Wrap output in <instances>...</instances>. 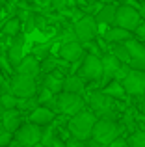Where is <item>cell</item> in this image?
Returning a JSON list of instances; mask_svg holds the SVG:
<instances>
[{"mask_svg": "<svg viewBox=\"0 0 145 147\" xmlns=\"http://www.w3.org/2000/svg\"><path fill=\"white\" fill-rule=\"evenodd\" d=\"M121 84H123L127 95H134V97L145 95V73H142V71H132L130 69L128 76Z\"/></svg>", "mask_w": 145, "mask_h": 147, "instance_id": "10", "label": "cell"}, {"mask_svg": "<svg viewBox=\"0 0 145 147\" xmlns=\"http://www.w3.org/2000/svg\"><path fill=\"white\" fill-rule=\"evenodd\" d=\"M54 121H56V114L50 112L48 108H45V106H37L28 117V123H32V125H36V127H41V129L52 125Z\"/></svg>", "mask_w": 145, "mask_h": 147, "instance_id": "14", "label": "cell"}, {"mask_svg": "<svg viewBox=\"0 0 145 147\" xmlns=\"http://www.w3.org/2000/svg\"><path fill=\"white\" fill-rule=\"evenodd\" d=\"M9 93L15 99H32L37 93V82L36 78L22 75H13L9 78Z\"/></svg>", "mask_w": 145, "mask_h": 147, "instance_id": "5", "label": "cell"}, {"mask_svg": "<svg viewBox=\"0 0 145 147\" xmlns=\"http://www.w3.org/2000/svg\"><path fill=\"white\" fill-rule=\"evenodd\" d=\"M4 114H6V108L0 104V121H2V117H4Z\"/></svg>", "mask_w": 145, "mask_h": 147, "instance_id": "40", "label": "cell"}, {"mask_svg": "<svg viewBox=\"0 0 145 147\" xmlns=\"http://www.w3.org/2000/svg\"><path fill=\"white\" fill-rule=\"evenodd\" d=\"M24 43H26L24 32L15 36L13 39H11V45H9V49H7V58H9L13 69H17V65L21 63L22 58H24Z\"/></svg>", "mask_w": 145, "mask_h": 147, "instance_id": "13", "label": "cell"}, {"mask_svg": "<svg viewBox=\"0 0 145 147\" xmlns=\"http://www.w3.org/2000/svg\"><path fill=\"white\" fill-rule=\"evenodd\" d=\"M56 102H58V110L62 114L69 115V117H75L76 114L86 110V100L82 99V95H72V93H62L56 97Z\"/></svg>", "mask_w": 145, "mask_h": 147, "instance_id": "7", "label": "cell"}, {"mask_svg": "<svg viewBox=\"0 0 145 147\" xmlns=\"http://www.w3.org/2000/svg\"><path fill=\"white\" fill-rule=\"evenodd\" d=\"M0 104L7 110H17V104H19V99H15L11 93H0Z\"/></svg>", "mask_w": 145, "mask_h": 147, "instance_id": "30", "label": "cell"}, {"mask_svg": "<svg viewBox=\"0 0 145 147\" xmlns=\"http://www.w3.org/2000/svg\"><path fill=\"white\" fill-rule=\"evenodd\" d=\"M58 130H56V121L52 123V125L45 127L43 129V134H41V145L43 147H52V142H54V138L58 136Z\"/></svg>", "mask_w": 145, "mask_h": 147, "instance_id": "25", "label": "cell"}, {"mask_svg": "<svg viewBox=\"0 0 145 147\" xmlns=\"http://www.w3.org/2000/svg\"><path fill=\"white\" fill-rule=\"evenodd\" d=\"M47 28V17L43 13H36V30H43Z\"/></svg>", "mask_w": 145, "mask_h": 147, "instance_id": "33", "label": "cell"}, {"mask_svg": "<svg viewBox=\"0 0 145 147\" xmlns=\"http://www.w3.org/2000/svg\"><path fill=\"white\" fill-rule=\"evenodd\" d=\"M58 63H60V61L56 60V58L48 56L47 60L41 61V65H39V75L41 76H47V75H50V73H54L56 69H58Z\"/></svg>", "mask_w": 145, "mask_h": 147, "instance_id": "27", "label": "cell"}, {"mask_svg": "<svg viewBox=\"0 0 145 147\" xmlns=\"http://www.w3.org/2000/svg\"><path fill=\"white\" fill-rule=\"evenodd\" d=\"M7 147H22V145H21V144H19V142H15V140H13V142H11V144H9V145H7Z\"/></svg>", "mask_w": 145, "mask_h": 147, "instance_id": "41", "label": "cell"}, {"mask_svg": "<svg viewBox=\"0 0 145 147\" xmlns=\"http://www.w3.org/2000/svg\"><path fill=\"white\" fill-rule=\"evenodd\" d=\"M78 76L84 82H101L102 80V63H101V56H93V54H87L84 56L82 63L78 69Z\"/></svg>", "mask_w": 145, "mask_h": 147, "instance_id": "6", "label": "cell"}, {"mask_svg": "<svg viewBox=\"0 0 145 147\" xmlns=\"http://www.w3.org/2000/svg\"><path fill=\"white\" fill-rule=\"evenodd\" d=\"M36 147H43V145H41V144H39V145H36Z\"/></svg>", "mask_w": 145, "mask_h": 147, "instance_id": "43", "label": "cell"}, {"mask_svg": "<svg viewBox=\"0 0 145 147\" xmlns=\"http://www.w3.org/2000/svg\"><path fill=\"white\" fill-rule=\"evenodd\" d=\"M52 43H54V39H50V41H45V43H36V47L32 49V56L36 58L37 61H43V60H47L48 56H50V50H52Z\"/></svg>", "mask_w": 145, "mask_h": 147, "instance_id": "24", "label": "cell"}, {"mask_svg": "<svg viewBox=\"0 0 145 147\" xmlns=\"http://www.w3.org/2000/svg\"><path fill=\"white\" fill-rule=\"evenodd\" d=\"M97 30H99V24H97V21H95L93 15H86L82 21H78L75 24L76 39H78V43H82V45L91 43V41L97 37Z\"/></svg>", "mask_w": 145, "mask_h": 147, "instance_id": "9", "label": "cell"}, {"mask_svg": "<svg viewBox=\"0 0 145 147\" xmlns=\"http://www.w3.org/2000/svg\"><path fill=\"white\" fill-rule=\"evenodd\" d=\"M13 142V134L11 132H4L2 136H0V147H7Z\"/></svg>", "mask_w": 145, "mask_h": 147, "instance_id": "35", "label": "cell"}, {"mask_svg": "<svg viewBox=\"0 0 145 147\" xmlns=\"http://www.w3.org/2000/svg\"><path fill=\"white\" fill-rule=\"evenodd\" d=\"M2 125H4V129H6L7 132L15 134L22 127V114L19 110H7L6 114H4V117H2Z\"/></svg>", "mask_w": 145, "mask_h": 147, "instance_id": "17", "label": "cell"}, {"mask_svg": "<svg viewBox=\"0 0 145 147\" xmlns=\"http://www.w3.org/2000/svg\"><path fill=\"white\" fill-rule=\"evenodd\" d=\"M97 121H99L97 115L91 110H84V112H80V114H76L75 117H69V121H67V130H69L71 138L87 144V142L91 140L93 127H95Z\"/></svg>", "mask_w": 145, "mask_h": 147, "instance_id": "1", "label": "cell"}, {"mask_svg": "<svg viewBox=\"0 0 145 147\" xmlns=\"http://www.w3.org/2000/svg\"><path fill=\"white\" fill-rule=\"evenodd\" d=\"M0 34H2V36H6V37H11V39H13L15 36H19V34H22V22H21V19H19V17L7 19V21L4 22Z\"/></svg>", "mask_w": 145, "mask_h": 147, "instance_id": "21", "label": "cell"}, {"mask_svg": "<svg viewBox=\"0 0 145 147\" xmlns=\"http://www.w3.org/2000/svg\"><path fill=\"white\" fill-rule=\"evenodd\" d=\"M138 13H140V17H142V19H145V2H142V4H140V9H138Z\"/></svg>", "mask_w": 145, "mask_h": 147, "instance_id": "38", "label": "cell"}, {"mask_svg": "<svg viewBox=\"0 0 145 147\" xmlns=\"http://www.w3.org/2000/svg\"><path fill=\"white\" fill-rule=\"evenodd\" d=\"M41 134H43L41 127H36L32 123H22V127L13 134V140L19 142L22 147H36L41 144Z\"/></svg>", "mask_w": 145, "mask_h": 147, "instance_id": "8", "label": "cell"}, {"mask_svg": "<svg viewBox=\"0 0 145 147\" xmlns=\"http://www.w3.org/2000/svg\"><path fill=\"white\" fill-rule=\"evenodd\" d=\"M125 49L128 50V54H130V60H145V45L142 41L138 39H128L127 43H123Z\"/></svg>", "mask_w": 145, "mask_h": 147, "instance_id": "22", "label": "cell"}, {"mask_svg": "<svg viewBox=\"0 0 145 147\" xmlns=\"http://www.w3.org/2000/svg\"><path fill=\"white\" fill-rule=\"evenodd\" d=\"M63 80H65L63 71L56 69L54 73L43 76V88H45V90H48L52 95H54V97H58V95L63 91Z\"/></svg>", "mask_w": 145, "mask_h": 147, "instance_id": "15", "label": "cell"}, {"mask_svg": "<svg viewBox=\"0 0 145 147\" xmlns=\"http://www.w3.org/2000/svg\"><path fill=\"white\" fill-rule=\"evenodd\" d=\"M86 90V82L80 78L78 75H67L63 80V91L65 93H72V95H82Z\"/></svg>", "mask_w": 145, "mask_h": 147, "instance_id": "20", "label": "cell"}, {"mask_svg": "<svg viewBox=\"0 0 145 147\" xmlns=\"http://www.w3.org/2000/svg\"><path fill=\"white\" fill-rule=\"evenodd\" d=\"M138 9H140V4H134V2H127V4H123V6H117L113 26L123 28V30H127V32H134V30L142 24V17H140Z\"/></svg>", "mask_w": 145, "mask_h": 147, "instance_id": "3", "label": "cell"}, {"mask_svg": "<svg viewBox=\"0 0 145 147\" xmlns=\"http://www.w3.org/2000/svg\"><path fill=\"white\" fill-rule=\"evenodd\" d=\"M121 130L123 127L117 125V121H106V119H99L93 127V134H91V140L101 144L102 147L112 145L115 140L121 138Z\"/></svg>", "mask_w": 145, "mask_h": 147, "instance_id": "2", "label": "cell"}, {"mask_svg": "<svg viewBox=\"0 0 145 147\" xmlns=\"http://www.w3.org/2000/svg\"><path fill=\"white\" fill-rule=\"evenodd\" d=\"M128 73H130V67H128V65H121L115 71V75H113V80H115V82H123L128 76Z\"/></svg>", "mask_w": 145, "mask_h": 147, "instance_id": "32", "label": "cell"}, {"mask_svg": "<svg viewBox=\"0 0 145 147\" xmlns=\"http://www.w3.org/2000/svg\"><path fill=\"white\" fill-rule=\"evenodd\" d=\"M39 65H41L39 61H37L32 54H28V56H24V58H22V61L17 65L15 75H22V76H30V78H37V76H39Z\"/></svg>", "mask_w": 145, "mask_h": 147, "instance_id": "16", "label": "cell"}, {"mask_svg": "<svg viewBox=\"0 0 145 147\" xmlns=\"http://www.w3.org/2000/svg\"><path fill=\"white\" fill-rule=\"evenodd\" d=\"M65 147H87L84 142H78L75 140V138H69V140H65Z\"/></svg>", "mask_w": 145, "mask_h": 147, "instance_id": "37", "label": "cell"}, {"mask_svg": "<svg viewBox=\"0 0 145 147\" xmlns=\"http://www.w3.org/2000/svg\"><path fill=\"white\" fill-rule=\"evenodd\" d=\"M87 102L91 106V112L97 115V119H106V121H115L117 112L113 108V99L106 97L102 91H91Z\"/></svg>", "mask_w": 145, "mask_h": 147, "instance_id": "4", "label": "cell"}, {"mask_svg": "<svg viewBox=\"0 0 145 147\" xmlns=\"http://www.w3.org/2000/svg\"><path fill=\"white\" fill-rule=\"evenodd\" d=\"M60 58L65 60L67 63H75V61H82L84 56H86V50H84V45L78 43V41H72V43H65L62 45L58 50Z\"/></svg>", "mask_w": 145, "mask_h": 147, "instance_id": "11", "label": "cell"}, {"mask_svg": "<svg viewBox=\"0 0 145 147\" xmlns=\"http://www.w3.org/2000/svg\"><path fill=\"white\" fill-rule=\"evenodd\" d=\"M134 34L138 36V41H142V43H145V21H143L142 24H140L138 28L134 30Z\"/></svg>", "mask_w": 145, "mask_h": 147, "instance_id": "36", "label": "cell"}, {"mask_svg": "<svg viewBox=\"0 0 145 147\" xmlns=\"http://www.w3.org/2000/svg\"><path fill=\"white\" fill-rule=\"evenodd\" d=\"M101 63H102V80H101V84H102V86H108V84L113 80L115 71L123 63H121L112 52H110V54H102V56H101Z\"/></svg>", "mask_w": 145, "mask_h": 147, "instance_id": "12", "label": "cell"}, {"mask_svg": "<svg viewBox=\"0 0 145 147\" xmlns=\"http://www.w3.org/2000/svg\"><path fill=\"white\" fill-rule=\"evenodd\" d=\"M143 45H145V43H143Z\"/></svg>", "mask_w": 145, "mask_h": 147, "instance_id": "44", "label": "cell"}, {"mask_svg": "<svg viewBox=\"0 0 145 147\" xmlns=\"http://www.w3.org/2000/svg\"><path fill=\"white\" fill-rule=\"evenodd\" d=\"M128 67H130L132 71H142V73H145V60H130Z\"/></svg>", "mask_w": 145, "mask_h": 147, "instance_id": "34", "label": "cell"}, {"mask_svg": "<svg viewBox=\"0 0 145 147\" xmlns=\"http://www.w3.org/2000/svg\"><path fill=\"white\" fill-rule=\"evenodd\" d=\"M4 132H7V130H6V129H4V125H2V121H0V136H2V134H4Z\"/></svg>", "mask_w": 145, "mask_h": 147, "instance_id": "42", "label": "cell"}, {"mask_svg": "<svg viewBox=\"0 0 145 147\" xmlns=\"http://www.w3.org/2000/svg\"><path fill=\"white\" fill-rule=\"evenodd\" d=\"M128 39H132V32H127V30L117 28V26H112L110 30L104 32V41L106 43L121 45V43H127Z\"/></svg>", "mask_w": 145, "mask_h": 147, "instance_id": "18", "label": "cell"}, {"mask_svg": "<svg viewBox=\"0 0 145 147\" xmlns=\"http://www.w3.org/2000/svg\"><path fill=\"white\" fill-rule=\"evenodd\" d=\"M127 147H145V130H136L127 138Z\"/></svg>", "mask_w": 145, "mask_h": 147, "instance_id": "28", "label": "cell"}, {"mask_svg": "<svg viewBox=\"0 0 145 147\" xmlns=\"http://www.w3.org/2000/svg\"><path fill=\"white\" fill-rule=\"evenodd\" d=\"M101 91L106 95V97H110V99H113V100L127 97V91H125L123 84H121V82H115V80H112V82H110L108 86H104Z\"/></svg>", "mask_w": 145, "mask_h": 147, "instance_id": "23", "label": "cell"}, {"mask_svg": "<svg viewBox=\"0 0 145 147\" xmlns=\"http://www.w3.org/2000/svg\"><path fill=\"white\" fill-rule=\"evenodd\" d=\"M36 99H37V104H39V106H45V104H48L52 99H54V95L41 86V90H37V93H36Z\"/></svg>", "mask_w": 145, "mask_h": 147, "instance_id": "31", "label": "cell"}, {"mask_svg": "<svg viewBox=\"0 0 145 147\" xmlns=\"http://www.w3.org/2000/svg\"><path fill=\"white\" fill-rule=\"evenodd\" d=\"M0 73L4 76H13L15 75V69L11 65L9 58H7V50H4V49H0Z\"/></svg>", "mask_w": 145, "mask_h": 147, "instance_id": "26", "label": "cell"}, {"mask_svg": "<svg viewBox=\"0 0 145 147\" xmlns=\"http://www.w3.org/2000/svg\"><path fill=\"white\" fill-rule=\"evenodd\" d=\"M86 145H87V147H102L101 144H97V142H93V140H89V142H87Z\"/></svg>", "mask_w": 145, "mask_h": 147, "instance_id": "39", "label": "cell"}, {"mask_svg": "<svg viewBox=\"0 0 145 147\" xmlns=\"http://www.w3.org/2000/svg\"><path fill=\"white\" fill-rule=\"evenodd\" d=\"M112 54H113V56H115L123 65H128V63H130V54H128V50L125 49V45H123V43H121V45H115Z\"/></svg>", "mask_w": 145, "mask_h": 147, "instance_id": "29", "label": "cell"}, {"mask_svg": "<svg viewBox=\"0 0 145 147\" xmlns=\"http://www.w3.org/2000/svg\"><path fill=\"white\" fill-rule=\"evenodd\" d=\"M115 13H117L115 4H104V6H101L99 11L95 13V21H97V24H113Z\"/></svg>", "mask_w": 145, "mask_h": 147, "instance_id": "19", "label": "cell"}]
</instances>
